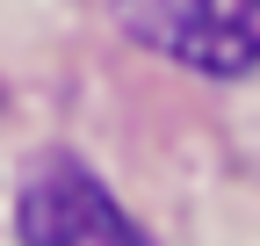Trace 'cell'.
<instances>
[{
  "label": "cell",
  "mask_w": 260,
  "mask_h": 246,
  "mask_svg": "<svg viewBox=\"0 0 260 246\" xmlns=\"http://www.w3.org/2000/svg\"><path fill=\"white\" fill-rule=\"evenodd\" d=\"M15 232L22 246H152L130 210L94 181L73 152H44L15 196Z\"/></svg>",
  "instance_id": "cell-2"
},
{
  "label": "cell",
  "mask_w": 260,
  "mask_h": 246,
  "mask_svg": "<svg viewBox=\"0 0 260 246\" xmlns=\"http://www.w3.org/2000/svg\"><path fill=\"white\" fill-rule=\"evenodd\" d=\"M145 51L210 80H246L260 66V0H116Z\"/></svg>",
  "instance_id": "cell-1"
}]
</instances>
